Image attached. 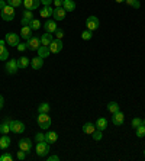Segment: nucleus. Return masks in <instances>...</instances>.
<instances>
[{
  "label": "nucleus",
  "mask_w": 145,
  "mask_h": 161,
  "mask_svg": "<svg viewBox=\"0 0 145 161\" xmlns=\"http://www.w3.org/2000/svg\"><path fill=\"white\" fill-rule=\"evenodd\" d=\"M36 122H38V126L44 129V131H48L49 126H51V116L49 113H38V118H36Z\"/></svg>",
  "instance_id": "obj_1"
},
{
  "label": "nucleus",
  "mask_w": 145,
  "mask_h": 161,
  "mask_svg": "<svg viewBox=\"0 0 145 161\" xmlns=\"http://www.w3.org/2000/svg\"><path fill=\"white\" fill-rule=\"evenodd\" d=\"M35 151H36V155H38V157H47V155L49 154V144L47 142V141L36 142Z\"/></svg>",
  "instance_id": "obj_2"
},
{
  "label": "nucleus",
  "mask_w": 145,
  "mask_h": 161,
  "mask_svg": "<svg viewBox=\"0 0 145 161\" xmlns=\"http://www.w3.org/2000/svg\"><path fill=\"white\" fill-rule=\"evenodd\" d=\"M2 13H0V15H2V19H3V20H6V22H12V20H13V19H15V8H12V6H6V8H3L2 9Z\"/></svg>",
  "instance_id": "obj_3"
},
{
  "label": "nucleus",
  "mask_w": 145,
  "mask_h": 161,
  "mask_svg": "<svg viewBox=\"0 0 145 161\" xmlns=\"http://www.w3.org/2000/svg\"><path fill=\"white\" fill-rule=\"evenodd\" d=\"M26 129L25 124L20 122V120H10V132H15V134H23Z\"/></svg>",
  "instance_id": "obj_4"
},
{
  "label": "nucleus",
  "mask_w": 145,
  "mask_h": 161,
  "mask_svg": "<svg viewBox=\"0 0 145 161\" xmlns=\"http://www.w3.org/2000/svg\"><path fill=\"white\" fill-rule=\"evenodd\" d=\"M26 47L31 51H38V48L41 47V38L38 36H31L28 41H26Z\"/></svg>",
  "instance_id": "obj_5"
},
{
  "label": "nucleus",
  "mask_w": 145,
  "mask_h": 161,
  "mask_svg": "<svg viewBox=\"0 0 145 161\" xmlns=\"http://www.w3.org/2000/svg\"><path fill=\"white\" fill-rule=\"evenodd\" d=\"M86 26H87V29L89 31H96L97 28L100 26V22H99V19L96 18V16H89L87 18V20H86Z\"/></svg>",
  "instance_id": "obj_6"
},
{
  "label": "nucleus",
  "mask_w": 145,
  "mask_h": 161,
  "mask_svg": "<svg viewBox=\"0 0 145 161\" xmlns=\"http://www.w3.org/2000/svg\"><path fill=\"white\" fill-rule=\"evenodd\" d=\"M19 150L25 151L26 154H29L31 151H32V141H31L29 138H22L20 141H19Z\"/></svg>",
  "instance_id": "obj_7"
},
{
  "label": "nucleus",
  "mask_w": 145,
  "mask_h": 161,
  "mask_svg": "<svg viewBox=\"0 0 145 161\" xmlns=\"http://www.w3.org/2000/svg\"><path fill=\"white\" fill-rule=\"evenodd\" d=\"M63 41L61 39H54V41L49 44V51H51V54H58L63 51Z\"/></svg>",
  "instance_id": "obj_8"
},
{
  "label": "nucleus",
  "mask_w": 145,
  "mask_h": 161,
  "mask_svg": "<svg viewBox=\"0 0 145 161\" xmlns=\"http://www.w3.org/2000/svg\"><path fill=\"white\" fill-rule=\"evenodd\" d=\"M4 41H6V44L10 45V47H18L19 45V35H16L15 32H9V34H6Z\"/></svg>",
  "instance_id": "obj_9"
},
{
  "label": "nucleus",
  "mask_w": 145,
  "mask_h": 161,
  "mask_svg": "<svg viewBox=\"0 0 145 161\" xmlns=\"http://www.w3.org/2000/svg\"><path fill=\"white\" fill-rule=\"evenodd\" d=\"M6 71H8V74H16L18 73V60H8V63H6Z\"/></svg>",
  "instance_id": "obj_10"
},
{
  "label": "nucleus",
  "mask_w": 145,
  "mask_h": 161,
  "mask_svg": "<svg viewBox=\"0 0 145 161\" xmlns=\"http://www.w3.org/2000/svg\"><path fill=\"white\" fill-rule=\"evenodd\" d=\"M44 28H45V32H49V34H54L58 28H57V20H54V19H47L44 23Z\"/></svg>",
  "instance_id": "obj_11"
},
{
  "label": "nucleus",
  "mask_w": 145,
  "mask_h": 161,
  "mask_svg": "<svg viewBox=\"0 0 145 161\" xmlns=\"http://www.w3.org/2000/svg\"><path fill=\"white\" fill-rule=\"evenodd\" d=\"M23 6L26 10H36L41 6V0H23Z\"/></svg>",
  "instance_id": "obj_12"
},
{
  "label": "nucleus",
  "mask_w": 145,
  "mask_h": 161,
  "mask_svg": "<svg viewBox=\"0 0 145 161\" xmlns=\"http://www.w3.org/2000/svg\"><path fill=\"white\" fill-rule=\"evenodd\" d=\"M34 20V12L32 10H26L23 12L22 15V20H20V23H22V26H26V25H31V22Z\"/></svg>",
  "instance_id": "obj_13"
},
{
  "label": "nucleus",
  "mask_w": 145,
  "mask_h": 161,
  "mask_svg": "<svg viewBox=\"0 0 145 161\" xmlns=\"http://www.w3.org/2000/svg\"><path fill=\"white\" fill-rule=\"evenodd\" d=\"M65 15H67V12H65V9L61 6V8H55L54 9V13H52V16H54V20H64L65 19Z\"/></svg>",
  "instance_id": "obj_14"
},
{
  "label": "nucleus",
  "mask_w": 145,
  "mask_h": 161,
  "mask_svg": "<svg viewBox=\"0 0 145 161\" xmlns=\"http://www.w3.org/2000/svg\"><path fill=\"white\" fill-rule=\"evenodd\" d=\"M123 120H125V115H123L120 110H118V112L113 113V116H112V122H113V125L120 126V125H123Z\"/></svg>",
  "instance_id": "obj_15"
},
{
  "label": "nucleus",
  "mask_w": 145,
  "mask_h": 161,
  "mask_svg": "<svg viewBox=\"0 0 145 161\" xmlns=\"http://www.w3.org/2000/svg\"><path fill=\"white\" fill-rule=\"evenodd\" d=\"M6 41L4 39H0V61H6L9 58V51L4 47Z\"/></svg>",
  "instance_id": "obj_16"
},
{
  "label": "nucleus",
  "mask_w": 145,
  "mask_h": 161,
  "mask_svg": "<svg viewBox=\"0 0 145 161\" xmlns=\"http://www.w3.org/2000/svg\"><path fill=\"white\" fill-rule=\"evenodd\" d=\"M42 65H44V58H41V57H34L32 60H31V67L34 68V70H39V68H42Z\"/></svg>",
  "instance_id": "obj_17"
},
{
  "label": "nucleus",
  "mask_w": 145,
  "mask_h": 161,
  "mask_svg": "<svg viewBox=\"0 0 145 161\" xmlns=\"http://www.w3.org/2000/svg\"><path fill=\"white\" fill-rule=\"evenodd\" d=\"M10 120L12 119H4L0 124V134L2 135H8L10 132Z\"/></svg>",
  "instance_id": "obj_18"
},
{
  "label": "nucleus",
  "mask_w": 145,
  "mask_h": 161,
  "mask_svg": "<svg viewBox=\"0 0 145 161\" xmlns=\"http://www.w3.org/2000/svg\"><path fill=\"white\" fill-rule=\"evenodd\" d=\"M57 139H58V134L54 131H48L47 134H45V141L48 144H54L57 142Z\"/></svg>",
  "instance_id": "obj_19"
},
{
  "label": "nucleus",
  "mask_w": 145,
  "mask_h": 161,
  "mask_svg": "<svg viewBox=\"0 0 145 161\" xmlns=\"http://www.w3.org/2000/svg\"><path fill=\"white\" fill-rule=\"evenodd\" d=\"M20 36H22L25 41H28V39L32 36V28H31L29 25H26V26H22V31H20Z\"/></svg>",
  "instance_id": "obj_20"
},
{
  "label": "nucleus",
  "mask_w": 145,
  "mask_h": 161,
  "mask_svg": "<svg viewBox=\"0 0 145 161\" xmlns=\"http://www.w3.org/2000/svg\"><path fill=\"white\" fill-rule=\"evenodd\" d=\"M52 41H54V38H52V34H49V32H45L44 35H41V45L49 47V44Z\"/></svg>",
  "instance_id": "obj_21"
},
{
  "label": "nucleus",
  "mask_w": 145,
  "mask_h": 161,
  "mask_svg": "<svg viewBox=\"0 0 145 161\" xmlns=\"http://www.w3.org/2000/svg\"><path fill=\"white\" fill-rule=\"evenodd\" d=\"M94 131H96V125L92 124V122H86V124L83 125V132H84L86 135H92Z\"/></svg>",
  "instance_id": "obj_22"
},
{
  "label": "nucleus",
  "mask_w": 145,
  "mask_h": 161,
  "mask_svg": "<svg viewBox=\"0 0 145 161\" xmlns=\"http://www.w3.org/2000/svg\"><path fill=\"white\" fill-rule=\"evenodd\" d=\"M10 142L12 141L8 135H2V138H0V150H8L10 147Z\"/></svg>",
  "instance_id": "obj_23"
},
{
  "label": "nucleus",
  "mask_w": 145,
  "mask_h": 161,
  "mask_svg": "<svg viewBox=\"0 0 145 161\" xmlns=\"http://www.w3.org/2000/svg\"><path fill=\"white\" fill-rule=\"evenodd\" d=\"M18 65H19V68L25 70V68H28L31 65V60L28 57H20V58H18Z\"/></svg>",
  "instance_id": "obj_24"
},
{
  "label": "nucleus",
  "mask_w": 145,
  "mask_h": 161,
  "mask_svg": "<svg viewBox=\"0 0 145 161\" xmlns=\"http://www.w3.org/2000/svg\"><path fill=\"white\" fill-rule=\"evenodd\" d=\"M52 13H54V9H52L51 6H44V8L41 9V12H39V15L45 19H48L49 16H52Z\"/></svg>",
  "instance_id": "obj_25"
},
{
  "label": "nucleus",
  "mask_w": 145,
  "mask_h": 161,
  "mask_svg": "<svg viewBox=\"0 0 145 161\" xmlns=\"http://www.w3.org/2000/svg\"><path fill=\"white\" fill-rule=\"evenodd\" d=\"M49 47H45V45H41L39 48H38V55L41 57V58H47L49 55Z\"/></svg>",
  "instance_id": "obj_26"
},
{
  "label": "nucleus",
  "mask_w": 145,
  "mask_h": 161,
  "mask_svg": "<svg viewBox=\"0 0 145 161\" xmlns=\"http://www.w3.org/2000/svg\"><path fill=\"white\" fill-rule=\"evenodd\" d=\"M63 8L65 9V12H73V10L75 9V3H74V0H64Z\"/></svg>",
  "instance_id": "obj_27"
},
{
  "label": "nucleus",
  "mask_w": 145,
  "mask_h": 161,
  "mask_svg": "<svg viewBox=\"0 0 145 161\" xmlns=\"http://www.w3.org/2000/svg\"><path fill=\"white\" fill-rule=\"evenodd\" d=\"M96 128H97V129H100V131L103 132L104 129L108 128V120L104 119V118H99V119H97V122H96Z\"/></svg>",
  "instance_id": "obj_28"
},
{
  "label": "nucleus",
  "mask_w": 145,
  "mask_h": 161,
  "mask_svg": "<svg viewBox=\"0 0 145 161\" xmlns=\"http://www.w3.org/2000/svg\"><path fill=\"white\" fill-rule=\"evenodd\" d=\"M49 109H51L49 103L44 102V103H41V105L38 106V113H49Z\"/></svg>",
  "instance_id": "obj_29"
},
{
  "label": "nucleus",
  "mask_w": 145,
  "mask_h": 161,
  "mask_svg": "<svg viewBox=\"0 0 145 161\" xmlns=\"http://www.w3.org/2000/svg\"><path fill=\"white\" fill-rule=\"evenodd\" d=\"M108 110L112 113V115H113L115 112H118V110H119V105H118L116 102H109V103H108Z\"/></svg>",
  "instance_id": "obj_30"
},
{
  "label": "nucleus",
  "mask_w": 145,
  "mask_h": 161,
  "mask_svg": "<svg viewBox=\"0 0 145 161\" xmlns=\"http://www.w3.org/2000/svg\"><path fill=\"white\" fill-rule=\"evenodd\" d=\"M92 38H93V32H92V31L86 29V31L81 32V39H84V41H90Z\"/></svg>",
  "instance_id": "obj_31"
},
{
  "label": "nucleus",
  "mask_w": 145,
  "mask_h": 161,
  "mask_svg": "<svg viewBox=\"0 0 145 161\" xmlns=\"http://www.w3.org/2000/svg\"><path fill=\"white\" fill-rule=\"evenodd\" d=\"M125 3H126L128 6H131V8H134V9H139V8H141L139 0H125Z\"/></svg>",
  "instance_id": "obj_32"
},
{
  "label": "nucleus",
  "mask_w": 145,
  "mask_h": 161,
  "mask_svg": "<svg viewBox=\"0 0 145 161\" xmlns=\"http://www.w3.org/2000/svg\"><path fill=\"white\" fill-rule=\"evenodd\" d=\"M135 132H137L138 138H144V136H145V125L142 124L141 126H138L137 129H135Z\"/></svg>",
  "instance_id": "obj_33"
},
{
  "label": "nucleus",
  "mask_w": 145,
  "mask_h": 161,
  "mask_svg": "<svg viewBox=\"0 0 145 161\" xmlns=\"http://www.w3.org/2000/svg\"><path fill=\"white\" fill-rule=\"evenodd\" d=\"M8 4L12 8H19L23 4V0H8Z\"/></svg>",
  "instance_id": "obj_34"
},
{
  "label": "nucleus",
  "mask_w": 145,
  "mask_h": 161,
  "mask_svg": "<svg viewBox=\"0 0 145 161\" xmlns=\"http://www.w3.org/2000/svg\"><path fill=\"white\" fill-rule=\"evenodd\" d=\"M92 136H93L94 141H100V139L103 138V134H102L100 129H97V128H96V131H94L93 134H92Z\"/></svg>",
  "instance_id": "obj_35"
},
{
  "label": "nucleus",
  "mask_w": 145,
  "mask_h": 161,
  "mask_svg": "<svg viewBox=\"0 0 145 161\" xmlns=\"http://www.w3.org/2000/svg\"><path fill=\"white\" fill-rule=\"evenodd\" d=\"M29 26L32 28V31H38V29H39V28L42 26V25H41V22H39L38 19H34V20L31 22V25H29Z\"/></svg>",
  "instance_id": "obj_36"
},
{
  "label": "nucleus",
  "mask_w": 145,
  "mask_h": 161,
  "mask_svg": "<svg viewBox=\"0 0 145 161\" xmlns=\"http://www.w3.org/2000/svg\"><path fill=\"white\" fill-rule=\"evenodd\" d=\"M0 161H13V155L10 153H4L0 155Z\"/></svg>",
  "instance_id": "obj_37"
},
{
  "label": "nucleus",
  "mask_w": 145,
  "mask_h": 161,
  "mask_svg": "<svg viewBox=\"0 0 145 161\" xmlns=\"http://www.w3.org/2000/svg\"><path fill=\"white\" fill-rule=\"evenodd\" d=\"M131 125H132V128H134V129H137L138 126H141V125H142V119H139V118H134Z\"/></svg>",
  "instance_id": "obj_38"
},
{
  "label": "nucleus",
  "mask_w": 145,
  "mask_h": 161,
  "mask_svg": "<svg viewBox=\"0 0 145 161\" xmlns=\"http://www.w3.org/2000/svg\"><path fill=\"white\" fill-rule=\"evenodd\" d=\"M35 141L36 142H41V141H45V134H41V132H38L35 135Z\"/></svg>",
  "instance_id": "obj_39"
},
{
  "label": "nucleus",
  "mask_w": 145,
  "mask_h": 161,
  "mask_svg": "<svg viewBox=\"0 0 145 161\" xmlns=\"http://www.w3.org/2000/svg\"><path fill=\"white\" fill-rule=\"evenodd\" d=\"M26 155H28V154H26L25 151H22V150H20V151H19V153H18V155H16V158H18V160H20V161H23V160H25V158H26Z\"/></svg>",
  "instance_id": "obj_40"
},
{
  "label": "nucleus",
  "mask_w": 145,
  "mask_h": 161,
  "mask_svg": "<svg viewBox=\"0 0 145 161\" xmlns=\"http://www.w3.org/2000/svg\"><path fill=\"white\" fill-rule=\"evenodd\" d=\"M54 34H55L57 39H63V36H64V31H63V29H57L55 32H54Z\"/></svg>",
  "instance_id": "obj_41"
},
{
  "label": "nucleus",
  "mask_w": 145,
  "mask_h": 161,
  "mask_svg": "<svg viewBox=\"0 0 145 161\" xmlns=\"http://www.w3.org/2000/svg\"><path fill=\"white\" fill-rule=\"evenodd\" d=\"M26 48H28V47H26V44H20V42H19V45H18V51H20V53H22V51H25Z\"/></svg>",
  "instance_id": "obj_42"
},
{
  "label": "nucleus",
  "mask_w": 145,
  "mask_h": 161,
  "mask_svg": "<svg viewBox=\"0 0 145 161\" xmlns=\"http://www.w3.org/2000/svg\"><path fill=\"white\" fill-rule=\"evenodd\" d=\"M41 3L44 6H51V3H54V0H41Z\"/></svg>",
  "instance_id": "obj_43"
},
{
  "label": "nucleus",
  "mask_w": 145,
  "mask_h": 161,
  "mask_svg": "<svg viewBox=\"0 0 145 161\" xmlns=\"http://www.w3.org/2000/svg\"><path fill=\"white\" fill-rule=\"evenodd\" d=\"M64 3V0H54V4H55L57 8H61Z\"/></svg>",
  "instance_id": "obj_44"
},
{
  "label": "nucleus",
  "mask_w": 145,
  "mask_h": 161,
  "mask_svg": "<svg viewBox=\"0 0 145 161\" xmlns=\"http://www.w3.org/2000/svg\"><path fill=\"white\" fill-rule=\"evenodd\" d=\"M58 160H60L58 155H49L48 157V161H58Z\"/></svg>",
  "instance_id": "obj_45"
},
{
  "label": "nucleus",
  "mask_w": 145,
  "mask_h": 161,
  "mask_svg": "<svg viewBox=\"0 0 145 161\" xmlns=\"http://www.w3.org/2000/svg\"><path fill=\"white\" fill-rule=\"evenodd\" d=\"M6 6H8V2H4V0H0V10H2L3 8H6Z\"/></svg>",
  "instance_id": "obj_46"
},
{
  "label": "nucleus",
  "mask_w": 145,
  "mask_h": 161,
  "mask_svg": "<svg viewBox=\"0 0 145 161\" xmlns=\"http://www.w3.org/2000/svg\"><path fill=\"white\" fill-rule=\"evenodd\" d=\"M3 106H4V97L2 96V94H0V109L3 108Z\"/></svg>",
  "instance_id": "obj_47"
},
{
  "label": "nucleus",
  "mask_w": 145,
  "mask_h": 161,
  "mask_svg": "<svg viewBox=\"0 0 145 161\" xmlns=\"http://www.w3.org/2000/svg\"><path fill=\"white\" fill-rule=\"evenodd\" d=\"M116 3H123V2H125V0H115Z\"/></svg>",
  "instance_id": "obj_48"
},
{
  "label": "nucleus",
  "mask_w": 145,
  "mask_h": 161,
  "mask_svg": "<svg viewBox=\"0 0 145 161\" xmlns=\"http://www.w3.org/2000/svg\"><path fill=\"white\" fill-rule=\"evenodd\" d=\"M142 124H144V125H145V118H144V119H142Z\"/></svg>",
  "instance_id": "obj_49"
},
{
  "label": "nucleus",
  "mask_w": 145,
  "mask_h": 161,
  "mask_svg": "<svg viewBox=\"0 0 145 161\" xmlns=\"http://www.w3.org/2000/svg\"><path fill=\"white\" fill-rule=\"evenodd\" d=\"M144 157H145V150H144Z\"/></svg>",
  "instance_id": "obj_50"
}]
</instances>
